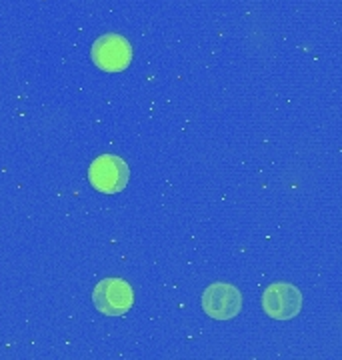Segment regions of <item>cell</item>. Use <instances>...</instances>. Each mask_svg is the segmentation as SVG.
<instances>
[{"instance_id": "1", "label": "cell", "mask_w": 342, "mask_h": 360, "mask_svg": "<svg viewBox=\"0 0 342 360\" xmlns=\"http://www.w3.org/2000/svg\"><path fill=\"white\" fill-rule=\"evenodd\" d=\"M128 165L116 155L99 156L89 168L90 184L104 194L120 193L128 184Z\"/></svg>"}, {"instance_id": "2", "label": "cell", "mask_w": 342, "mask_h": 360, "mask_svg": "<svg viewBox=\"0 0 342 360\" xmlns=\"http://www.w3.org/2000/svg\"><path fill=\"white\" fill-rule=\"evenodd\" d=\"M92 302L106 316H120L134 304L132 286L122 278H104L94 286Z\"/></svg>"}, {"instance_id": "3", "label": "cell", "mask_w": 342, "mask_h": 360, "mask_svg": "<svg viewBox=\"0 0 342 360\" xmlns=\"http://www.w3.org/2000/svg\"><path fill=\"white\" fill-rule=\"evenodd\" d=\"M92 60L104 72H120L132 60V46L120 34H104L92 44Z\"/></svg>"}, {"instance_id": "4", "label": "cell", "mask_w": 342, "mask_h": 360, "mask_svg": "<svg viewBox=\"0 0 342 360\" xmlns=\"http://www.w3.org/2000/svg\"><path fill=\"white\" fill-rule=\"evenodd\" d=\"M265 312L274 321H291L303 309V295L289 283L270 284L262 295Z\"/></svg>"}, {"instance_id": "5", "label": "cell", "mask_w": 342, "mask_h": 360, "mask_svg": "<svg viewBox=\"0 0 342 360\" xmlns=\"http://www.w3.org/2000/svg\"><path fill=\"white\" fill-rule=\"evenodd\" d=\"M242 309V296L232 284H210L203 295V310L215 321H230Z\"/></svg>"}]
</instances>
